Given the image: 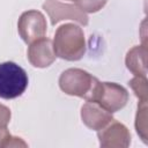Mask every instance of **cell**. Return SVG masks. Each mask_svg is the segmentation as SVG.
Segmentation results:
<instances>
[{
  "label": "cell",
  "mask_w": 148,
  "mask_h": 148,
  "mask_svg": "<svg viewBox=\"0 0 148 148\" xmlns=\"http://www.w3.org/2000/svg\"><path fill=\"white\" fill-rule=\"evenodd\" d=\"M52 42L56 56L64 60L77 61L86 53L83 30L74 23H65L60 25L56 30Z\"/></svg>",
  "instance_id": "1"
},
{
  "label": "cell",
  "mask_w": 148,
  "mask_h": 148,
  "mask_svg": "<svg viewBox=\"0 0 148 148\" xmlns=\"http://www.w3.org/2000/svg\"><path fill=\"white\" fill-rule=\"evenodd\" d=\"M98 83L97 77L80 68H68L59 77V87L65 94L84 98L88 102L92 99Z\"/></svg>",
  "instance_id": "2"
},
{
  "label": "cell",
  "mask_w": 148,
  "mask_h": 148,
  "mask_svg": "<svg viewBox=\"0 0 148 148\" xmlns=\"http://www.w3.org/2000/svg\"><path fill=\"white\" fill-rule=\"evenodd\" d=\"M25 71L13 61L0 64V98L13 99L21 96L28 87Z\"/></svg>",
  "instance_id": "3"
},
{
  "label": "cell",
  "mask_w": 148,
  "mask_h": 148,
  "mask_svg": "<svg viewBox=\"0 0 148 148\" xmlns=\"http://www.w3.org/2000/svg\"><path fill=\"white\" fill-rule=\"evenodd\" d=\"M90 102H97L104 109L113 113L121 110L127 104L128 92L123 86L118 83L99 81Z\"/></svg>",
  "instance_id": "4"
},
{
  "label": "cell",
  "mask_w": 148,
  "mask_h": 148,
  "mask_svg": "<svg viewBox=\"0 0 148 148\" xmlns=\"http://www.w3.org/2000/svg\"><path fill=\"white\" fill-rule=\"evenodd\" d=\"M46 30L47 24L45 16L39 10H27L22 13L18 18L17 31L20 37L27 44H31L32 42L43 38L46 34Z\"/></svg>",
  "instance_id": "5"
},
{
  "label": "cell",
  "mask_w": 148,
  "mask_h": 148,
  "mask_svg": "<svg viewBox=\"0 0 148 148\" xmlns=\"http://www.w3.org/2000/svg\"><path fill=\"white\" fill-rule=\"evenodd\" d=\"M43 9L47 13L52 25H56L64 20H72L81 25H87L89 23L87 14L76 5L64 3L60 0H45Z\"/></svg>",
  "instance_id": "6"
},
{
  "label": "cell",
  "mask_w": 148,
  "mask_h": 148,
  "mask_svg": "<svg viewBox=\"0 0 148 148\" xmlns=\"http://www.w3.org/2000/svg\"><path fill=\"white\" fill-rule=\"evenodd\" d=\"M99 146L103 148H126L131 143V134L128 128L117 121H110L97 133Z\"/></svg>",
  "instance_id": "7"
},
{
  "label": "cell",
  "mask_w": 148,
  "mask_h": 148,
  "mask_svg": "<svg viewBox=\"0 0 148 148\" xmlns=\"http://www.w3.org/2000/svg\"><path fill=\"white\" fill-rule=\"evenodd\" d=\"M27 57L29 62L37 68H45L53 64L57 56L53 49V42L50 38H40L29 44Z\"/></svg>",
  "instance_id": "8"
},
{
  "label": "cell",
  "mask_w": 148,
  "mask_h": 148,
  "mask_svg": "<svg viewBox=\"0 0 148 148\" xmlns=\"http://www.w3.org/2000/svg\"><path fill=\"white\" fill-rule=\"evenodd\" d=\"M82 123L92 131H99L113 120L112 113L99 105L97 102L84 103L81 108Z\"/></svg>",
  "instance_id": "9"
},
{
  "label": "cell",
  "mask_w": 148,
  "mask_h": 148,
  "mask_svg": "<svg viewBox=\"0 0 148 148\" xmlns=\"http://www.w3.org/2000/svg\"><path fill=\"white\" fill-rule=\"evenodd\" d=\"M127 69L135 76L147 77V47L146 45H138L132 47L125 58Z\"/></svg>",
  "instance_id": "10"
},
{
  "label": "cell",
  "mask_w": 148,
  "mask_h": 148,
  "mask_svg": "<svg viewBox=\"0 0 148 148\" xmlns=\"http://www.w3.org/2000/svg\"><path fill=\"white\" fill-rule=\"evenodd\" d=\"M135 130L141 140L147 143L148 138V123H147V102L138 104V112L135 116Z\"/></svg>",
  "instance_id": "11"
},
{
  "label": "cell",
  "mask_w": 148,
  "mask_h": 148,
  "mask_svg": "<svg viewBox=\"0 0 148 148\" xmlns=\"http://www.w3.org/2000/svg\"><path fill=\"white\" fill-rule=\"evenodd\" d=\"M128 84H130L134 95L139 98L140 102H147V98H148L147 77H145V76H134L132 80H130Z\"/></svg>",
  "instance_id": "12"
},
{
  "label": "cell",
  "mask_w": 148,
  "mask_h": 148,
  "mask_svg": "<svg viewBox=\"0 0 148 148\" xmlns=\"http://www.w3.org/2000/svg\"><path fill=\"white\" fill-rule=\"evenodd\" d=\"M75 5L84 13H96L101 10L108 0H73Z\"/></svg>",
  "instance_id": "13"
},
{
  "label": "cell",
  "mask_w": 148,
  "mask_h": 148,
  "mask_svg": "<svg viewBox=\"0 0 148 148\" xmlns=\"http://www.w3.org/2000/svg\"><path fill=\"white\" fill-rule=\"evenodd\" d=\"M1 147H28V145L17 136H13L10 133L5 138L1 143Z\"/></svg>",
  "instance_id": "14"
},
{
  "label": "cell",
  "mask_w": 148,
  "mask_h": 148,
  "mask_svg": "<svg viewBox=\"0 0 148 148\" xmlns=\"http://www.w3.org/2000/svg\"><path fill=\"white\" fill-rule=\"evenodd\" d=\"M10 117H12V113H10V110L3 105V104H0V123L5 126H7L10 121Z\"/></svg>",
  "instance_id": "15"
},
{
  "label": "cell",
  "mask_w": 148,
  "mask_h": 148,
  "mask_svg": "<svg viewBox=\"0 0 148 148\" xmlns=\"http://www.w3.org/2000/svg\"><path fill=\"white\" fill-rule=\"evenodd\" d=\"M8 134H9V131L7 130V126H5V125H2V124L0 123V147H1L2 141L5 140V138H6Z\"/></svg>",
  "instance_id": "16"
},
{
  "label": "cell",
  "mask_w": 148,
  "mask_h": 148,
  "mask_svg": "<svg viewBox=\"0 0 148 148\" xmlns=\"http://www.w3.org/2000/svg\"><path fill=\"white\" fill-rule=\"evenodd\" d=\"M65 1H73V0H65Z\"/></svg>",
  "instance_id": "17"
}]
</instances>
